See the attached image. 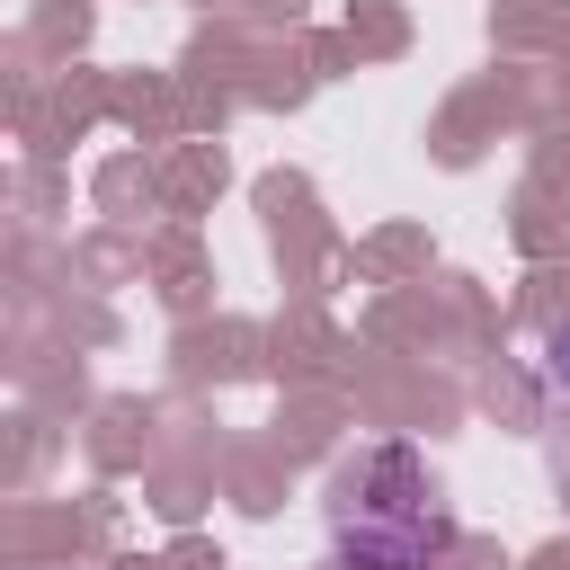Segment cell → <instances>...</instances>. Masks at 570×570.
I'll return each mask as SVG.
<instances>
[{
  "instance_id": "6da1fadb",
  "label": "cell",
  "mask_w": 570,
  "mask_h": 570,
  "mask_svg": "<svg viewBox=\"0 0 570 570\" xmlns=\"http://www.w3.org/2000/svg\"><path fill=\"white\" fill-rule=\"evenodd\" d=\"M543 383L570 392V330H552V356H543Z\"/></svg>"
}]
</instances>
